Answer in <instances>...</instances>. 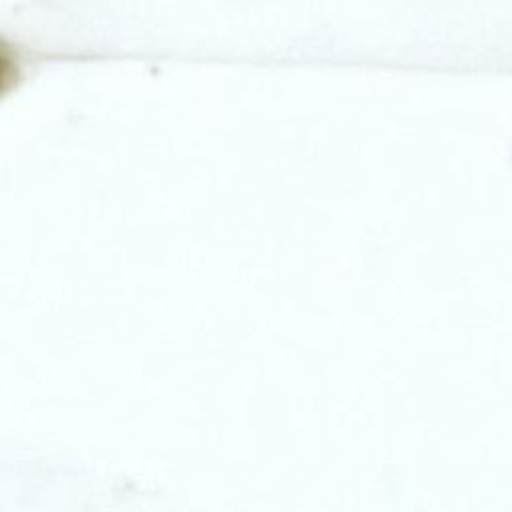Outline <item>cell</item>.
<instances>
[{
  "instance_id": "cell-1",
  "label": "cell",
  "mask_w": 512,
  "mask_h": 512,
  "mask_svg": "<svg viewBox=\"0 0 512 512\" xmlns=\"http://www.w3.org/2000/svg\"><path fill=\"white\" fill-rule=\"evenodd\" d=\"M14 78H16V66L12 58L0 48V94L10 88Z\"/></svg>"
}]
</instances>
